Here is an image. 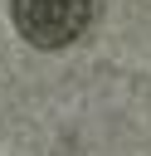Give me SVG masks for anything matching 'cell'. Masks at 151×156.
Here are the masks:
<instances>
[{"mask_svg": "<svg viewBox=\"0 0 151 156\" xmlns=\"http://www.w3.org/2000/svg\"><path fill=\"white\" fill-rule=\"evenodd\" d=\"M97 0H10L15 29L34 49H68L93 24Z\"/></svg>", "mask_w": 151, "mask_h": 156, "instance_id": "obj_1", "label": "cell"}]
</instances>
